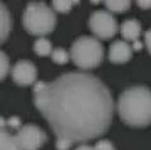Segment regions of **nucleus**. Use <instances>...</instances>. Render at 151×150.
Here are the masks:
<instances>
[{"instance_id":"obj_4","label":"nucleus","mask_w":151,"mask_h":150,"mask_svg":"<svg viewBox=\"0 0 151 150\" xmlns=\"http://www.w3.org/2000/svg\"><path fill=\"white\" fill-rule=\"evenodd\" d=\"M103 46L95 37L83 36L71 46L70 57L74 64L83 70L96 68L103 60Z\"/></svg>"},{"instance_id":"obj_11","label":"nucleus","mask_w":151,"mask_h":150,"mask_svg":"<svg viewBox=\"0 0 151 150\" xmlns=\"http://www.w3.org/2000/svg\"><path fill=\"white\" fill-rule=\"evenodd\" d=\"M12 30V17L8 8L0 3V43L8 38Z\"/></svg>"},{"instance_id":"obj_15","label":"nucleus","mask_w":151,"mask_h":150,"mask_svg":"<svg viewBox=\"0 0 151 150\" xmlns=\"http://www.w3.org/2000/svg\"><path fill=\"white\" fill-rule=\"evenodd\" d=\"M51 57H52V61H55L56 64H66V62L69 61V57L70 55L68 53V51L64 48H61V47H58V48H55L52 51L51 53Z\"/></svg>"},{"instance_id":"obj_18","label":"nucleus","mask_w":151,"mask_h":150,"mask_svg":"<svg viewBox=\"0 0 151 150\" xmlns=\"http://www.w3.org/2000/svg\"><path fill=\"white\" fill-rule=\"evenodd\" d=\"M6 126L9 128H15V130L18 131L19 128L22 127V122H20V120L18 117L13 116V117H10L9 120H6Z\"/></svg>"},{"instance_id":"obj_8","label":"nucleus","mask_w":151,"mask_h":150,"mask_svg":"<svg viewBox=\"0 0 151 150\" xmlns=\"http://www.w3.org/2000/svg\"><path fill=\"white\" fill-rule=\"evenodd\" d=\"M132 51L133 48L127 42H124V41H116L109 47L108 59L113 64H123V62H127L131 59Z\"/></svg>"},{"instance_id":"obj_17","label":"nucleus","mask_w":151,"mask_h":150,"mask_svg":"<svg viewBox=\"0 0 151 150\" xmlns=\"http://www.w3.org/2000/svg\"><path fill=\"white\" fill-rule=\"evenodd\" d=\"M94 150H116L113 144L108 140H99L98 143L95 144Z\"/></svg>"},{"instance_id":"obj_9","label":"nucleus","mask_w":151,"mask_h":150,"mask_svg":"<svg viewBox=\"0 0 151 150\" xmlns=\"http://www.w3.org/2000/svg\"><path fill=\"white\" fill-rule=\"evenodd\" d=\"M0 150H19L15 135L8 131L6 120L0 117Z\"/></svg>"},{"instance_id":"obj_10","label":"nucleus","mask_w":151,"mask_h":150,"mask_svg":"<svg viewBox=\"0 0 151 150\" xmlns=\"http://www.w3.org/2000/svg\"><path fill=\"white\" fill-rule=\"evenodd\" d=\"M121 35L126 41H132L133 43L138 41L141 35V24L136 19H127L121 26Z\"/></svg>"},{"instance_id":"obj_16","label":"nucleus","mask_w":151,"mask_h":150,"mask_svg":"<svg viewBox=\"0 0 151 150\" xmlns=\"http://www.w3.org/2000/svg\"><path fill=\"white\" fill-rule=\"evenodd\" d=\"M9 59H8L6 53L0 50V80H3L6 76L8 71H9Z\"/></svg>"},{"instance_id":"obj_21","label":"nucleus","mask_w":151,"mask_h":150,"mask_svg":"<svg viewBox=\"0 0 151 150\" xmlns=\"http://www.w3.org/2000/svg\"><path fill=\"white\" fill-rule=\"evenodd\" d=\"M75 150H94V148H93V146H90V145L81 144V145H79V146L75 149Z\"/></svg>"},{"instance_id":"obj_6","label":"nucleus","mask_w":151,"mask_h":150,"mask_svg":"<svg viewBox=\"0 0 151 150\" xmlns=\"http://www.w3.org/2000/svg\"><path fill=\"white\" fill-rule=\"evenodd\" d=\"M46 134L36 125H24L17 131L15 139L19 150H38L46 143Z\"/></svg>"},{"instance_id":"obj_3","label":"nucleus","mask_w":151,"mask_h":150,"mask_svg":"<svg viewBox=\"0 0 151 150\" xmlns=\"http://www.w3.org/2000/svg\"><path fill=\"white\" fill-rule=\"evenodd\" d=\"M23 26L31 35L43 37L55 30L56 15L45 3H29L23 13Z\"/></svg>"},{"instance_id":"obj_13","label":"nucleus","mask_w":151,"mask_h":150,"mask_svg":"<svg viewBox=\"0 0 151 150\" xmlns=\"http://www.w3.org/2000/svg\"><path fill=\"white\" fill-rule=\"evenodd\" d=\"M104 4L107 9H109L112 13H123L129 9V5H131V3L124 1V0H113V1H106Z\"/></svg>"},{"instance_id":"obj_20","label":"nucleus","mask_w":151,"mask_h":150,"mask_svg":"<svg viewBox=\"0 0 151 150\" xmlns=\"http://www.w3.org/2000/svg\"><path fill=\"white\" fill-rule=\"evenodd\" d=\"M136 4L141 8V9H150L151 8V1H142V0H138Z\"/></svg>"},{"instance_id":"obj_2","label":"nucleus","mask_w":151,"mask_h":150,"mask_svg":"<svg viewBox=\"0 0 151 150\" xmlns=\"http://www.w3.org/2000/svg\"><path fill=\"white\" fill-rule=\"evenodd\" d=\"M119 118L131 127H146L151 123V90L135 85L127 88L117 102Z\"/></svg>"},{"instance_id":"obj_12","label":"nucleus","mask_w":151,"mask_h":150,"mask_svg":"<svg viewBox=\"0 0 151 150\" xmlns=\"http://www.w3.org/2000/svg\"><path fill=\"white\" fill-rule=\"evenodd\" d=\"M33 48H35V52L38 56H48L53 51L51 42L47 38H45V37H40L38 40H36L35 45H33Z\"/></svg>"},{"instance_id":"obj_1","label":"nucleus","mask_w":151,"mask_h":150,"mask_svg":"<svg viewBox=\"0 0 151 150\" xmlns=\"http://www.w3.org/2000/svg\"><path fill=\"white\" fill-rule=\"evenodd\" d=\"M35 105L55 132L57 150L106 134L114 111L107 85L80 71L62 74L51 83H36Z\"/></svg>"},{"instance_id":"obj_14","label":"nucleus","mask_w":151,"mask_h":150,"mask_svg":"<svg viewBox=\"0 0 151 150\" xmlns=\"http://www.w3.org/2000/svg\"><path fill=\"white\" fill-rule=\"evenodd\" d=\"M75 4H78V1H70V0H55L52 1L53 9L58 13H68L73 9V6Z\"/></svg>"},{"instance_id":"obj_19","label":"nucleus","mask_w":151,"mask_h":150,"mask_svg":"<svg viewBox=\"0 0 151 150\" xmlns=\"http://www.w3.org/2000/svg\"><path fill=\"white\" fill-rule=\"evenodd\" d=\"M145 42H146V47H147L149 52L151 53V30H149L145 33Z\"/></svg>"},{"instance_id":"obj_7","label":"nucleus","mask_w":151,"mask_h":150,"mask_svg":"<svg viewBox=\"0 0 151 150\" xmlns=\"http://www.w3.org/2000/svg\"><path fill=\"white\" fill-rule=\"evenodd\" d=\"M12 76H13L14 83L20 87L32 85L37 78L36 66L28 60H20L14 65L12 70Z\"/></svg>"},{"instance_id":"obj_5","label":"nucleus","mask_w":151,"mask_h":150,"mask_svg":"<svg viewBox=\"0 0 151 150\" xmlns=\"http://www.w3.org/2000/svg\"><path fill=\"white\" fill-rule=\"evenodd\" d=\"M89 27L91 32L96 37L102 40H109L118 31V24L117 19L113 17L112 13L106 10H98L94 12L90 15L89 19Z\"/></svg>"}]
</instances>
